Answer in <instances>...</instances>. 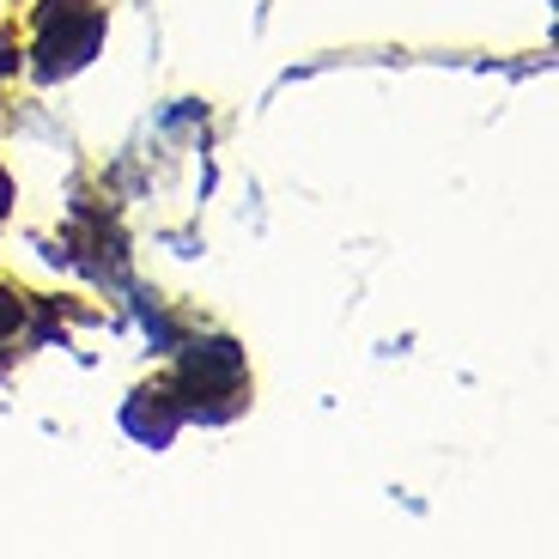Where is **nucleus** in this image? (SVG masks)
Segmentation results:
<instances>
[{"mask_svg": "<svg viewBox=\"0 0 559 559\" xmlns=\"http://www.w3.org/2000/svg\"><path fill=\"white\" fill-rule=\"evenodd\" d=\"M104 25H110V7L104 0H43L37 25H31V68L37 80H68L85 61L98 56Z\"/></svg>", "mask_w": 559, "mask_h": 559, "instance_id": "f257e3e1", "label": "nucleus"}, {"mask_svg": "<svg viewBox=\"0 0 559 559\" xmlns=\"http://www.w3.org/2000/svg\"><path fill=\"white\" fill-rule=\"evenodd\" d=\"M49 329H56V298H37L13 280H0V365H7V353L19 359V353L43 347Z\"/></svg>", "mask_w": 559, "mask_h": 559, "instance_id": "f03ea898", "label": "nucleus"}, {"mask_svg": "<svg viewBox=\"0 0 559 559\" xmlns=\"http://www.w3.org/2000/svg\"><path fill=\"white\" fill-rule=\"evenodd\" d=\"M7 213H13V177L0 170V219H7Z\"/></svg>", "mask_w": 559, "mask_h": 559, "instance_id": "7ed1b4c3", "label": "nucleus"}]
</instances>
